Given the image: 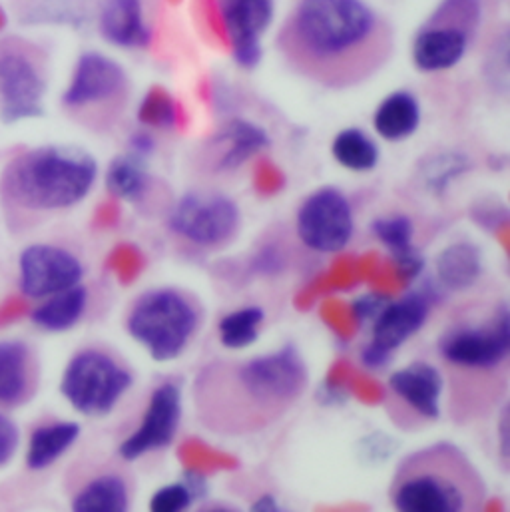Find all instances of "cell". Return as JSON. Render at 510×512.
Masks as SVG:
<instances>
[{"mask_svg":"<svg viewBox=\"0 0 510 512\" xmlns=\"http://www.w3.org/2000/svg\"><path fill=\"white\" fill-rule=\"evenodd\" d=\"M307 381L305 359L291 343L248 361L210 363L194 385L198 419L218 435L259 433L299 401Z\"/></svg>","mask_w":510,"mask_h":512,"instance_id":"cell-2","label":"cell"},{"mask_svg":"<svg viewBox=\"0 0 510 512\" xmlns=\"http://www.w3.org/2000/svg\"><path fill=\"white\" fill-rule=\"evenodd\" d=\"M389 387L397 399L409 405L419 417L437 421L441 417V397L445 393V377L425 361H417L391 375Z\"/></svg>","mask_w":510,"mask_h":512,"instance_id":"cell-15","label":"cell"},{"mask_svg":"<svg viewBox=\"0 0 510 512\" xmlns=\"http://www.w3.org/2000/svg\"><path fill=\"white\" fill-rule=\"evenodd\" d=\"M200 325L198 305L180 289L158 287L142 293L126 319L128 333L158 363L184 353Z\"/></svg>","mask_w":510,"mask_h":512,"instance_id":"cell-6","label":"cell"},{"mask_svg":"<svg viewBox=\"0 0 510 512\" xmlns=\"http://www.w3.org/2000/svg\"><path fill=\"white\" fill-rule=\"evenodd\" d=\"M88 291L84 285H74L64 291L50 295L36 311L32 313V321L46 331H66L74 327L86 311Z\"/></svg>","mask_w":510,"mask_h":512,"instance_id":"cell-25","label":"cell"},{"mask_svg":"<svg viewBox=\"0 0 510 512\" xmlns=\"http://www.w3.org/2000/svg\"><path fill=\"white\" fill-rule=\"evenodd\" d=\"M281 50L305 78L347 88L379 70L389 34L365 0H301L285 24Z\"/></svg>","mask_w":510,"mask_h":512,"instance_id":"cell-1","label":"cell"},{"mask_svg":"<svg viewBox=\"0 0 510 512\" xmlns=\"http://www.w3.org/2000/svg\"><path fill=\"white\" fill-rule=\"evenodd\" d=\"M373 234L391 252V257L413 250V224L407 216H387L375 220Z\"/></svg>","mask_w":510,"mask_h":512,"instance_id":"cell-30","label":"cell"},{"mask_svg":"<svg viewBox=\"0 0 510 512\" xmlns=\"http://www.w3.org/2000/svg\"><path fill=\"white\" fill-rule=\"evenodd\" d=\"M485 499L479 469L451 443H435L405 457L389 487L393 509L403 512L479 511Z\"/></svg>","mask_w":510,"mask_h":512,"instance_id":"cell-3","label":"cell"},{"mask_svg":"<svg viewBox=\"0 0 510 512\" xmlns=\"http://www.w3.org/2000/svg\"><path fill=\"white\" fill-rule=\"evenodd\" d=\"M88 18L90 0H36L28 6L22 22L82 26Z\"/></svg>","mask_w":510,"mask_h":512,"instance_id":"cell-28","label":"cell"},{"mask_svg":"<svg viewBox=\"0 0 510 512\" xmlns=\"http://www.w3.org/2000/svg\"><path fill=\"white\" fill-rule=\"evenodd\" d=\"M469 42V32L457 26L429 22L413 42V62L421 72L449 70L465 58Z\"/></svg>","mask_w":510,"mask_h":512,"instance_id":"cell-16","label":"cell"},{"mask_svg":"<svg viewBox=\"0 0 510 512\" xmlns=\"http://www.w3.org/2000/svg\"><path fill=\"white\" fill-rule=\"evenodd\" d=\"M98 164L76 146H40L14 158L4 172V196L26 212H56L80 204L92 190Z\"/></svg>","mask_w":510,"mask_h":512,"instance_id":"cell-4","label":"cell"},{"mask_svg":"<svg viewBox=\"0 0 510 512\" xmlns=\"http://www.w3.org/2000/svg\"><path fill=\"white\" fill-rule=\"evenodd\" d=\"M429 315V299L421 293H411L399 301L387 303L373 321V343L387 351H395L407 339L421 331Z\"/></svg>","mask_w":510,"mask_h":512,"instance_id":"cell-17","label":"cell"},{"mask_svg":"<svg viewBox=\"0 0 510 512\" xmlns=\"http://www.w3.org/2000/svg\"><path fill=\"white\" fill-rule=\"evenodd\" d=\"M263 319L265 313L257 305L228 313L218 323V335L222 345L228 349H246L254 345Z\"/></svg>","mask_w":510,"mask_h":512,"instance_id":"cell-29","label":"cell"},{"mask_svg":"<svg viewBox=\"0 0 510 512\" xmlns=\"http://www.w3.org/2000/svg\"><path fill=\"white\" fill-rule=\"evenodd\" d=\"M80 437V425L78 423H52L34 429L28 453H26V465L32 471H42L56 463Z\"/></svg>","mask_w":510,"mask_h":512,"instance_id":"cell-24","label":"cell"},{"mask_svg":"<svg viewBox=\"0 0 510 512\" xmlns=\"http://www.w3.org/2000/svg\"><path fill=\"white\" fill-rule=\"evenodd\" d=\"M46 80L36 60L16 44H0V116L6 124L42 116Z\"/></svg>","mask_w":510,"mask_h":512,"instance_id":"cell-10","label":"cell"},{"mask_svg":"<svg viewBox=\"0 0 510 512\" xmlns=\"http://www.w3.org/2000/svg\"><path fill=\"white\" fill-rule=\"evenodd\" d=\"M331 154L339 166L351 172H369L379 162L377 144L359 128L341 130L331 144Z\"/></svg>","mask_w":510,"mask_h":512,"instance_id":"cell-26","label":"cell"},{"mask_svg":"<svg viewBox=\"0 0 510 512\" xmlns=\"http://www.w3.org/2000/svg\"><path fill=\"white\" fill-rule=\"evenodd\" d=\"M297 236L313 252L337 254L353 236V210L341 190H315L297 210Z\"/></svg>","mask_w":510,"mask_h":512,"instance_id":"cell-9","label":"cell"},{"mask_svg":"<svg viewBox=\"0 0 510 512\" xmlns=\"http://www.w3.org/2000/svg\"><path fill=\"white\" fill-rule=\"evenodd\" d=\"M385 305H387V303H385V299H383L381 295H377V293H367V295L359 297L357 301H353V311H355L357 319H359L361 323H365V321H375V319L379 317V313L383 311Z\"/></svg>","mask_w":510,"mask_h":512,"instance_id":"cell-35","label":"cell"},{"mask_svg":"<svg viewBox=\"0 0 510 512\" xmlns=\"http://www.w3.org/2000/svg\"><path fill=\"white\" fill-rule=\"evenodd\" d=\"M132 373L102 349L78 351L62 375L60 391L82 415L106 417L132 387Z\"/></svg>","mask_w":510,"mask_h":512,"instance_id":"cell-7","label":"cell"},{"mask_svg":"<svg viewBox=\"0 0 510 512\" xmlns=\"http://www.w3.org/2000/svg\"><path fill=\"white\" fill-rule=\"evenodd\" d=\"M36 361L20 341L0 343V405L14 407L34 393Z\"/></svg>","mask_w":510,"mask_h":512,"instance_id":"cell-19","label":"cell"},{"mask_svg":"<svg viewBox=\"0 0 510 512\" xmlns=\"http://www.w3.org/2000/svg\"><path fill=\"white\" fill-rule=\"evenodd\" d=\"M439 355L449 365L453 381H507L510 355L509 305L501 301L483 321L449 327L439 339Z\"/></svg>","mask_w":510,"mask_h":512,"instance_id":"cell-5","label":"cell"},{"mask_svg":"<svg viewBox=\"0 0 510 512\" xmlns=\"http://www.w3.org/2000/svg\"><path fill=\"white\" fill-rule=\"evenodd\" d=\"M194 503V495L186 483H174L158 489L150 501V511L180 512L186 511Z\"/></svg>","mask_w":510,"mask_h":512,"instance_id":"cell-32","label":"cell"},{"mask_svg":"<svg viewBox=\"0 0 510 512\" xmlns=\"http://www.w3.org/2000/svg\"><path fill=\"white\" fill-rule=\"evenodd\" d=\"M391 357H393L391 351L379 347V345L373 343V341L361 349V363H363V367H367V369H371V371L385 369V367L391 363Z\"/></svg>","mask_w":510,"mask_h":512,"instance_id":"cell-36","label":"cell"},{"mask_svg":"<svg viewBox=\"0 0 510 512\" xmlns=\"http://www.w3.org/2000/svg\"><path fill=\"white\" fill-rule=\"evenodd\" d=\"M70 505L76 512H124L132 505V491L124 475L106 471L86 481Z\"/></svg>","mask_w":510,"mask_h":512,"instance_id":"cell-20","label":"cell"},{"mask_svg":"<svg viewBox=\"0 0 510 512\" xmlns=\"http://www.w3.org/2000/svg\"><path fill=\"white\" fill-rule=\"evenodd\" d=\"M18 439L20 437L16 425L4 413H0V467L14 457L18 449Z\"/></svg>","mask_w":510,"mask_h":512,"instance_id":"cell-34","label":"cell"},{"mask_svg":"<svg viewBox=\"0 0 510 512\" xmlns=\"http://www.w3.org/2000/svg\"><path fill=\"white\" fill-rule=\"evenodd\" d=\"M469 170V160L461 154L449 152V154H439L431 160V166L427 170V180H431L435 186L443 188L449 184L451 178H457L459 174H465Z\"/></svg>","mask_w":510,"mask_h":512,"instance_id":"cell-33","label":"cell"},{"mask_svg":"<svg viewBox=\"0 0 510 512\" xmlns=\"http://www.w3.org/2000/svg\"><path fill=\"white\" fill-rule=\"evenodd\" d=\"M148 180L142 158L134 154L114 158L106 172L108 192L128 202H136L146 192Z\"/></svg>","mask_w":510,"mask_h":512,"instance_id":"cell-27","label":"cell"},{"mask_svg":"<svg viewBox=\"0 0 510 512\" xmlns=\"http://www.w3.org/2000/svg\"><path fill=\"white\" fill-rule=\"evenodd\" d=\"M435 269L437 279L445 289H469L477 283L483 271L481 250L471 242H457L439 254Z\"/></svg>","mask_w":510,"mask_h":512,"instance_id":"cell-22","label":"cell"},{"mask_svg":"<svg viewBox=\"0 0 510 512\" xmlns=\"http://www.w3.org/2000/svg\"><path fill=\"white\" fill-rule=\"evenodd\" d=\"M481 20V0H443L429 22L457 26L473 36Z\"/></svg>","mask_w":510,"mask_h":512,"instance_id":"cell-31","label":"cell"},{"mask_svg":"<svg viewBox=\"0 0 510 512\" xmlns=\"http://www.w3.org/2000/svg\"><path fill=\"white\" fill-rule=\"evenodd\" d=\"M126 88L128 76L116 60L100 52H86L76 62L62 104L76 112L102 108L120 100Z\"/></svg>","mask_w":510,"mask_h":512,"instance_id":"cell-12","label":"cell"},{"mask_svg":"<svg viewBox=\"0 0 510 512\" xmlns=\"http://www.w3.org/2000/svg\"><path fill=\"white\" fill-rule=\"evenodd\" d=\"M242 224L238 204L220 192L196 190L182 196L170 212L168 228L200 248H222L230 244Z\"/></svg>","mask_w":510,"mask_h":512,"instance_id":"cell-8","label":"cell"},{"mask_svg":"<svg viewBox=\"0 0 510 512\" xmlns=\"http://www.w3.org/2000/svg\"><path fill=\"white\" fill-rule=\"evenodd\" d=\"M216 140L220 144H228L226 152L218 160V170H236L269 146L267 132L248 120H232Z\"/></svg>","mask_w":510,"mask_h":512,"instance_id":"cell-23","label":"cell"},{"mask_svg":"<svg viewBox=\"0 0 510 512\" xmlns=\"http://www.w3.org/2000/svg\"><path fill=\"white\" fill-rule=\"evenodd\" d=\"M98 26L104 40L120 48L144 50L152 42V30L146 22L142 0H104Z\"/></svg>","mask_w":510,"mask_h":512,"instance_id":"cell-18","label":"cell"},{"mask_svg":"<svg viewBox=\"0 0 510 512\" xmlns=\"http://www.w3.org/2000/svg\"><path fill=\"white\" fill-rule=\"evenodd\" d=\"M20 289L24 295L42 299L58 291L74 287L84 275L80 259L64 248L34 244L18 259Z\"/></svg>","mask_w":510,"mask_h":512,"instance_id":"cell-13","label":"cell"},{"mask_svg":"<svg viewBox=\"0 0 510 512\" xmlns=\"http://www.w3.org/2000/svg\"><path fill=\"white\" fill-rule=\"evenodd\" d=\"M234 60L244 68H255L263 54V34L271 26L273 0H214Z\"/></svg>","mask_w":510,"mask_h":512,"instance_id":"cell-14","label":"cell"},{"mask_svg":"<svg viewBox=\"0 0 510 512\" xmlns=\"http://www.w3.org/2000/svg\"><path fill=\"white\" fill-rule=\"evenodd\" d=\"M421 124L419 100L405 90L389 94L375 110L373 126L383 140L401 142L417 132Z\"/></svg>","mask_w":510,"mask_h":512,"instance_id":"cell-21","label":"cell"},{"mask_svg":"<svg viewBox=\"0 0 510 512\" xmlns=\"http://www.w3.org/2000/svg\"><path fill=\"white\" fill-rule=\"evenodd\" d=\"M182 421V389L178 383H162L154 389L138 429L122 441L118 453L124 461H136L174 443Z\"/></svg>","mask_w":510,"mask_h":512,"instance_id":"cell-11","label":"cell"},{"mask_svg":"<svg viewBox=\"0 0 510 512\" xmlns=\"http://www.w3.org/2000/svg\"><path fill=\"white\" fill-rule=\"evenodd\" d=\"M252 509H254V511H279V505L275 503V499H273L271 495H265V497H261L257 503H254Z\"/></svg>","mask_w":510,"mask_h":512,"instance_id":"cell-37","label":"cell"}]
</instances>
